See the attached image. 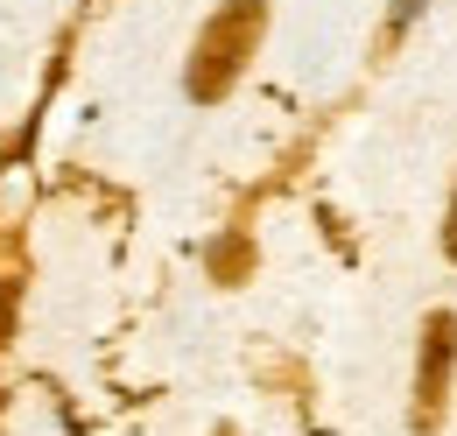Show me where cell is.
<instances>
[{
  "mask_svg": "<svg viewBox=\"0 0 457 436\" xmlns=\"http://www.w3.org/2000/svg\"><path fill=\"white\" fill-rule=\"evenodd\" d=\"M451 366H457V317L451 310H436L429 324H422V352H415V430L429 436L444 423V401H451Z\"/></svg>",
  "mask_w": 457,
  "mask_h": 436,
  "instance_id": "7a4b0ae2",
  "label": "cell"
},
{
  "mask_svg": "<svg viewBox=\"0 0 457 436\" xmlns=\"http://www.w3.org/2000/svg\"><path fill=\"white\" fill-rule=\"evenodd\" d=\"M261 21H268L261 0H226V7L204 21V36H197V50H190V99H219L232 78H239V63L261 43Z\"/></svg>",
  "mask_w": 457,
  "mask_h": 436,
  "instance_id": "6da1fadb",
  "label": "cell"
},
{
  "mask_svg": "<svg viewBox=\"0 0 457 436\" xmlns=\"http://www.w3.org/2000/svg\"><path fill=\"white\" fill-rule=\"evenodd\" d=\"M422 14V0H395V14H387V43H401L408 36V21Z\"/></svg>",
  "mask_w": 457,
  "mask_h": 436,
  "instance_id": "3957f363",
  "label": "cell"
},
{
  "mask_svg": "<svg viewBox=\"0 0 457 436\" xmlns=\"http://www.w3.org/2000/svg\"><path fill=\"white\" fill-rule=\"evenodd\" d=\"M444 254L457 261V197H451V218H444Z\"/></svg>",
  "mask_w": 457,
  "mask_h": 436,
  "instance_id": "277c9868",
  "label": "cell"
}]
</instances>
